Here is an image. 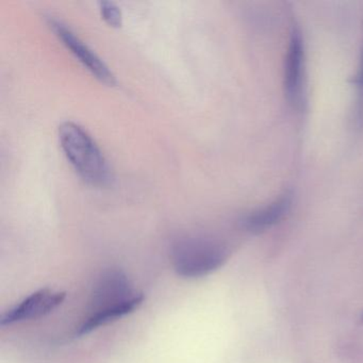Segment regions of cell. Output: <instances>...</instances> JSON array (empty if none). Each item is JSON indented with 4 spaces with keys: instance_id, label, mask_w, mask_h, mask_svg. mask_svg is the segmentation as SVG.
Segmentation results:
<instances>
[{
    "instance_id": "6da1fadb",
    "label": "cell",
    "mask_w": 363,
    "mask_h": 363,
    "mask_svg": "<svg viewBox=\"0 0 363 363\" xmlns=\"http://www.w3.org/2000/svg\"><path fill=\"white\" fill-rule=\"evenodd\" d=\"M144 295L133 288L120 269H109L99 277L91 298V314L78 328L77 335H88L99 327L128 315L143 303Z\"/></svg>"
},
{
    "instance_id": "7a4b0ae2",
    "label": "cell",
    "mask_w": 363,
    "mask_h": 363,
    "mask_svg": "<svg viewBox=\"0 0 363 363\" xmlns=\"http://www.w3.org/2000/svg\"><path fill=\"white\" fill-rule=\"evenodd\" d=\"M59 141L67 160L79 177L90 186H105L111 182V169L92 135L79 124L65 122L59 127Z\"/></svg>"
},
{
    "instance_id": "3957f363",
    "label": "cell",
    "mask_w": 363,
    "mask_h": 363,
    "mask_svg": "<svg viewBox=\"0 0 363 363\" xmlns=\"http://www.w3.org/2000/svg\"><path fill=\"white\" fill-rule=\"evenodd\" d=\"M228 258L226 246L203 235H184L172 244L174 271L186 279L206 277L218 271Z\"/></svg>"
},
{
    "instance_id": "277c9868",
    "label": "cell",
    "mask_w": 363,
    "mask_h": 363,
    "mask_svg": "<svg viewBox=\"0 0 363 363\" xmlns=\"http://www.w3.org/2000/svg\"><path fill=\"white\" fill-rule=\"evenodd\" d=\"M48 25L59 41L69 50L72 55L94 76L99 82L113 86L116 82V76L112 73L107 63L88 45L84 43L69 26L59 18L50 16Z\"/></svg>"
},
{
    "instance_id": "5b68a950",
    "label": "cell",
    "mask_w": 363,
    "mask_h": 363,
    "mask_svg": "<svg viewBox=\"0 0 363 363\" xmlns=\"http://www.w3.org/2000/svg\"><path fill=\"white\" fill-rule=\"evenodd\" d=\"M284 94L289 104L301 108L305 96V45L298 27L293 26L284 58Z\"/></svg>"
},
{
    "instance_id": "8992f818",
    "label": "cell",
    "mask_w": 363,
    "mask_h": 363,
    "mask_svg": "<svg viewBox=\"0 0 363 363\" xmlns=\"http://www.w3.org/2000/svg\"><path fill=\"white\" fill-rule=\"evenodd\" d=\"M65 296L67 295L65 292L50 288L35 291L18 305L6 311L0 318V324L5 326L48 315L63 303Z\"/></svg>"
},
{
    "instance_id": "52a82bcc",
    "label": "cell",
    "mask_w": 363,
    "mask_h": 363,
    "mask_svg": "<svg viewBox=\"0 0 363 363\" xmlns=\"http://www.w3.org/2000/svg\"><path fill=\"white\" fill-rule=\"evenodd\" d=\"M292 207V194L284 192L275 201L246 214L242 218V227L248 233H260L279 224Z\"/></svg>"
},
{
    "instance_id": "ba28073f",
    "label": "cell",
    "mask_w": 363,
    "mask_h": 363,
    "mask_svg": "<svg viewBox=\"0 0 363 363\" xmlns=\"http://www.w3.org/2000/svg\"><path fill=\"white\" fill-rule=\"evenodd\" d=\"M101 18L109 26L118 28L123 23V14L120 7L112 1H101L99 4Z\"/></svg>"
},
{
    "instance_id": "9c48e42d",
    "label": "cell",
    "mask_w": 363,
    "mask_h": 363,
    "mask_svg": "<svg viewBox=\"0 0 363 363\" xmlns=\"http://www.w3.org/2000/svg\"><path fill=\"white\" fill-rule=\"evenodd\" d=\"M354 84L357 86L358 92V99H357V121L359 124L363 126V48L361 52L360 65H359L358 73H357Z\"/></svg>"
},
{
    "instance_id": "30bf717a",
    "label": "cell",
    "mask_w": 363,
    "mask_h": 363,
    "mask_svg": "<svg viewBox=\"0 0 363 363\" xmlns=\"http://www.w3.org/2000/svg\"><path fill=\"white\" fill-rule=\"evenodd\" d=\"M360 320H361V322L363 323V312H362V313H361Z\"/></svg>"
}]
</instances>
